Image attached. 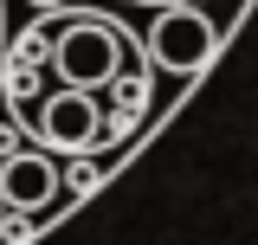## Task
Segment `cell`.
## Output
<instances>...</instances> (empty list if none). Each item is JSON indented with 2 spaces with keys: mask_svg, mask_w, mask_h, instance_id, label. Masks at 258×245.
Segmentation results:
<instances>
[{
  "mask_svg": "<svg viewBox=\"0 0 258 245\" xmlns=\"http://www.w3.org/2000/svg\"><path fill=\"white\" fill-rule=\"evenodd\" d=\"M39 39H52V78L71 91H110L129 71V39L116 20L71 13V20H58V32L39 26Z\"/></svg>",
  "mask_w": 258,
  "mask_h": 245,
  "instance_id": "1",
  "label": "cell"
},
{
  "mask_svg": "<svg viewBox=\"0 0 258 245\" xmlns=\"http://www.w3.org/2000/svg\"><path fill=\"white\" fill-rule=\"evenodd\" d=\"M32 7H58V0H32Z\"/></svg>",
  "mask_w": 258,
  "mask_h": 245,
  "instance_id": "5",
  "label": "cell"
},
{
  "mask_svg": "<svg viewBox=\"0 0 258 245\" xmlns=\"http://www.w3.org/2000/svg\"><path fill=\"white\" fill-rule=\"evenodd\" d=\"M58 161L39 149H13L7 161H0V200H7V213H39V207H52L58 200Z\"/></svg>",
  "mask_w": 258,
  "mask_h": 245,
  "instance_id": "4",
  "label": "cell"
},
{
  "mask_svg": "<svg viewBox=\"0 0 258 245\" xmlns=\"http://www.w3.org/2000/svg\"><path fill=\"white\" fill-rule=\"evenodd\" d=\"M142 45H149V65L174 71V78H194L200 65L220 52V26L200 7H168V13H155V26H149Z\"/></svg>",
  "mask_w": 258,
  "mask_h": 245,
  "instance_id": "3",
  "label": "cell"
},
{
  "mask_svg": "<svg viewBox=\"0 0 258 245\" xmlns=\"http://www.w3.org/2000/svg\"><path fill=\"white\" fill-rule=\"evenodd\" d=\"M0 219H7V200H0Z\"/></svg>",
  "mask_w": 258,
  "mask_h": 245,
  "instance_id": "6",
  "label": "cell"
},
{
  "mask_svg": "<svg viewBox=\"0 0 258 245\" xmlns=\"http://www.w3.org/2000/svg\"><path fill=\"white\" fill-rule=\"evenodd\" d=\"M32 129H39V142H52V155H91L97 142L110 136L97 91H71V84H58L52 97H39Z\"/></svg>",
  "mask_w": 258,
  "mask_h": 245,
  "instance_id": "2",
  "label": "cell"
}]
</instances>
